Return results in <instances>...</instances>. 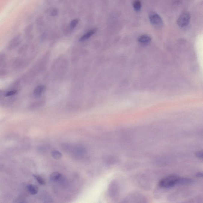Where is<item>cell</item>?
<instances>
[{"mask_svg": "<svg viewBox=\"0 0 203 203\" xmlns=\"http://www.w3.org/2000/svg\"><path fill=\"white\" fill-rule=\"evenodd\" d=\"M193 180L187 178L180 177L175 175H169L165 177L159 181V186L161 188L169 189L175 186L191 184Z\"/></svg>", "mask_w": 203, "mask_h": 203, "instance_id": "obj_1", "label": "cell"}, {"mask_svg": "<svg viewBox=\"0 0 203 203\" xmlns=\"http://www.w3.org/2000/svg\"><path fill=\"white\" fill-rule=\"evenodd\" d=\"M149 19L152 25L157 27H162L163 22L162 18L157 13L151 12L149 14Z\"/></svg>", "mask_w": 203, "mask_h": 203, "instance_id": "obj_2", "label": "cell"}, {"mask_svg": "<svg viewBox=\"0 0 203 203\" xmlns=\"http://www.w3.org/2000/svg\"><path fill=\"white\" fill-rule=\"evenodd\" d=\"M190 17L187 12L182 14L178 19L177 24L179 27L183 28L187 26L190 22Z\"/></svg>", "mask_w": 203, "mask_h": 203, "instance_id": "obj_3", "label": "cell"}, {"mask_svg": "<svg viewBox=\"0 0 203 203\" xmlns=\"http://www.w3.org/2000/svg\"><path fill=\"white\" fill-rule=\"evenodd\" d=\"M21 42V36L20 35L16 36L9 42L8 46L9 50H12L17 47Z\"/></svg>", "mask_w": 203, "mask_h": 203, "instance_id": "obj_4", "label": "cell"}, {"mask_svg": "<svg viewBox=\"0 0 203 203\" xmlns=\"http://www.w3.org/2000/svg\"><path fill=\"white\" fill-rule=\"evenodd\" d=\"M45 86L43 85H39L35 87L33 90V94L35 97H40L45 90Z\"/></svg>", "mask_w": 203, "mask_h": 203, "instance_id": "obj_5", "label": "cell"}, {"mask_svg": "<svg viewBox=\"0 0 203 203\" xmlns=\"http://www.w3.org/2000/svg\"><path fill=\"white\" fill-rule=\"evenodd\" d=\"M96 31H97V29H92L91 30L88 31L85 34H84L79 39V41L80 42H83L87 40V39L91 38L93 35H94L96 33Z\"/></svg>", "mask_w": 203, "mask_h": 203, "instance_id": "obj_6", "label": "cell"}, {"mask_svg": "<svg viewBox=\"0 0 203 203\" xmlns=\"http://www.w3.org/2000/svg\"><path fill=\"white\" fill-rule=\"evenodd\" d=\"M79 22V19H77L71 21L69 24L68 27L67 28L66 32H65L66 34L67 35L70 34L78 24Z\"/></svg>", "mask_w": 203, "mask_h": 203, "instance_id": "obj_7", "label": "cell"}, {"mask_svg": "<svg viewBox=\"0 0 203 203\" xmlns=\"http://www.w3.org/2000/svg\"><path fill=\"white\" fill-rule=\"evenodd\" d=\"M45 103L44 99L39 100V101L34 102L29 105V108L31 110H35L43 106Z\"/></svg>", "mask_w": 203, "mask_h": 203, "instance_id": "obj_8", "label": "cell"}, {"mask_svg": "<svg viewBox=\"0 0 203 203\" xmlns=\"http://www.w3.org/2000/svg\"><path fill=\"white\" fill-rule=\"evenodd\" d=\"M138 41L141 44H149L151 41V38L147 35H142L138 38Z\"/></svg>", "mask_w": 203, "mask_h": 203, "instance_id": "obj_9", "label": "cell"}, {"mask_svg": "<svg viewBox=\"0 0 203 203\" xmlns=\"http://www.w3.org/2000/svg\"><path fill=\"white\" fill-rule=\"evenodd\" d=\"M27 190L32 195H35L39 191V189L37 186L33 184H29L27 186Z\"/></svg>", "mask_w": 203, "mask_h": 203, "instance_id": "obj_10", "label": "cell"}, {"mask_svg": "<svg viewBox=\"0 0 203 203\" xmlns=\"http://www.w3.org/2000/svg\"><path fill=\"white\" fill-rule=\"evenodd\" d=\"M62 177V174L61 173L59 172H54L52 173L50 175V180L52 181L56 182L59 180V179H61Z\"/></svg>", "mask_w": 203, "mask_h": 203, "instance_id": "obj_11", "label": "cell"}, {"mask_svg": "<svg viewBox=\"0 0 203 203\" xmlns=\"http://www.w3.org/2000/svg\"><path fill=\"white\" fill-rule=\"evenodd\" d=\"M133 7L136 12H139L141 8V4L139 0H135L133 3Z\"/></svg>", "mask_w": 203, "mask_h": 203, "instance_id": "obj_12", "label": "cell"}, {"mask_svg": "<svg viewBox=\"0 0 203 203\" xmlns=\"http://www.w3.org/2000/svg\"><path fill=\"white\" fill-rule=\"evenodd\" d=\"M51 155L53 158L57 159H61L62 157V154L61 152L57 150H53L51 152Z\"/></svg>", "mask_w": 203, "mask_h": 203, "instance_id": "obj_13", "label": "cell"}, {"mask_svg": "<svg viewBox=\"0 0 203 203\" xmlns=\"http://www.w3.org/2000/svg\"><path fill=\"white\" fill-rule=\"evenodd\" d=\"M18 92V90L16 89H11L5 93L4 96L5 97H12V96H14L16 94H17Z\"/></svg>", "mask_w": 203, "mask_h": 203, "instance_id": "obj_14", "label": "cell"}, {"mask_svg": "<svg viewBox=\"0 0 203 203\" xmlns=\"http://www.w3.org/2000/svg\"><path fill=\"white\" fill-rule=\"evenodd\" d=\"M35 179L39 183L40 185H44L45 184V182L44 181V179L40 176L37 175H33Z\"/></svg>", "mask_w": 203, "mask_h": 203, "instance_id": "obj_15", "label": "cell"}, {"mask_svg": "<svg viewBox=\"0 0 203 203\" xmlns=\"http://www.w3.org/2000/svg\"><path fill=\"white\" fill-rule=\"evenodd\" d=\"M195 156L199 159H203V150L199 151L196 152Z\"/></svg>", "mask_w": 203, "mask_h": 203, "instance_id": "obj_16", "label": "cell"}, {"mask_svg": "<svg viewBox=\"0 0 203 203\" xmlns=\"http://www.w3.org/2000/svg\"><path fill=\"white\" fill-rule=\"evenodd\" d=\"M58 13H59L58 9L54 8L51 11L50 14L52 17H56V16L57 15Z\"/></svg>", "mask_w": 203, "mask_h": 203, "instance_id": "obj_17", "label": "cell"}, {"mask_svg": "<svg viewBox=\"0 0 203 203\" xmlns=\"http://www.w3.org/2000/svg\"><path fill=\"white\" fill-rule=\"evenodd\" d=\"M196 176L198 177L203 178V171L198 173L196 174Z\"/></svg>", "mask_w": 203, "mask_h": 203, "instance_id": "obj_18", "label": "cell"}]
</instances>
